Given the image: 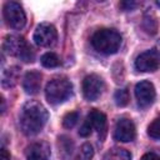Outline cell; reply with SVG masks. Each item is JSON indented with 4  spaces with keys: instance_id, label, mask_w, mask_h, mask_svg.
I'll use <instances>...</instances> for the list:
<instances>
[{
    "instance_id": "cell-23",
    "label": "cell",
    "mask_w": 160,
    "mask_h": 160,
    "mask_svg": "<svg viewBox=\"0 0 160 160\" xmlns=\"http://www.w3.org/2000/svg\"><path fill=\"white\" fill-rule=\"evenodd\" d=\"M59 142L61 144V146H60L61 151H62V152H66L68 155H70V154H71V150H72L71 139L68 138V142H66V145H65V139H64V136H61V138H59Z\"/></svg>"
},
{
    "instance_id": "cell-7",
    "label": "cell",
    "mask_w": 160,
    "mask_h": 160,
    "mask_svg": "<svg viewBox=\"0 0 160 160\" xmlns=\"http://www.w3.org/2000/svg\"><path fill=\"white\" fill-rule=\"evenodd\" d=\"M104 80L96 74L88 75L82 80V94L85 99L89 101H94L98 98H100V95L104 91Z\"/></svg>"
},
{
    "instance_id": "cell-4",
    "label": "cell",
    "mask_w": 160,
    "mask_h": 160,
    "mask_svg": "<svg viewBox=\"0 0 160 160\" xmlns=\"http://www.w3.org/2000/svg\"><path fill=\"white\" fill-rule=\"evenodd\" d=\"M2 49L6 54H9L11 56L20 58L25 62H31L35 56L31 46H29L26 44L24 38L18 36V35H8L4 39Z\"/></svg>"
},
{
    "instance_id": "cell-17",
    "label": "cell",
    "mask_w": 160,
    "mask_h": 160,
    "mask_svg": "<svg viewBox=\"0 0 160 160\" xmlns=\"http://www.w3.org/2000/svg\"><path fill=\"white\" fill-rule=\"evenodd\" d=\"M142 25H144V29H145L148 32H151V34H155V32H156V29H158V21H156L155 16H154L151 12H150V14H149V12L145 14Z\"/></svg>"
},
{
    "instance_id": "cell-18",
    "label": "cell",
    "mask_w": 160,
    "mask_h": 160,
    "mask_svg": "<svg viewBox=\"0 0 160 160\" xmlns=\"http://www.w3.org/2000/svg\"><path fill=\"white\" fill-rule=\"evenodd\" d=\"M114 99L116 105L119 106H125L129 102V91L126 89H119L114 94Z\"/></svg>"
},
{
    "instance_id": "cell-8",
    "label": "cell",
    "mask_w": 160,
    "mask_h": 160,
    "mask_svg": "<svg viewBox=\"0 0 160 160\" xmlns=\"http://www.w3.org/2000/svg\"><path fill=\"white\" fill-rule=\"evenodd\" d=\"M160 66V55L156 50H148L141 52L135 60L136 70L141 72H152Z\"/></svg>"
},
{
    "instance_id": "cell-15",
    "label": "cell",
    "mask_w": 160,
    "mask_h": 160,
    "mask_svg": "<svg viewBox=\"0 0 160 160\" xmlns=\"http://www.w3.org/2000/svg\"><path fill=\"white\" fill-rule=\"evenodd\" d=\"M102 160H131V155L125 149L112 148L104 155Z\"/></svg>"
},
{
    "instance_id": "cell-13",
    "label": "cell",
    "mask_w": 160,
    "mask_h": 160,
    "mask_svg": "<svg viewBox=\"0 0 160 160\" xmlns=\"http://www.w3.org/2000/svg\"><path fill=\"white\" fill-rule=\"evenodd\" d=\"M88 119L90 120L92 128L99 132V135L101 134V139H104L105 132H106V116H105V114H102L99 110H92L88 115Z\"/></svg>"
},
{
    "instance_id": "cell-5",
    "label": "cell",
    "mask_w": 160,
    "mask_h": 160,
    "mask_svg": "<svg viewBox=\"0 0 160 160\" xmlns=\"http://www.w3.org/2000/svg\"><path fill=\"white\" fill-rule=\"evenodd\" d=\"M2 12H4L5 21L10 28L16 29V30H20L24 28L26 22V16L19 2H15V1L5 2Z\"/></svg>"
},
{
    "instance_id": "cell-25",
    "label": "cell",
    "mask_w": 160,
    "mask_h": 160,
    "mask_svg": "<svg viewBox=\"0 0 160 160\" xmlns=\"http://www.w3.org/2000/svg\"><path fill=\"white\" fill-rule=\"evenodd\" d=\"M141 160H160V156L156 155L155 152H146L142 155Z\"/></svg>"
},
{
    "instance_id": "cell-14",
    "label": "cell",
    "mask_w": 160,
    "mask_h": 160,
    "mask_svg": "<svg viewBox=\"0 0 160 160\" xmlns=\"http://www.w3.org/2000/svg\"><path fill=\"white\" fill-rule=\"evenodd\" d=\"M20 75V69L18 66H10L9 69L2 71L1 84L4 88H12L16 85Z\"/></svg>"
},
{
    "instance_id": "cell-27",
    "label": "cell",
    "mask_w": 160,
    "mask_h": 160,
    "mask_svg": "<svg viewBox=\"0 0 160 160\" xmlns=\"http://www.w3.org/2000/svg\"><path fill=\"white\" fill-rule=\"evenodd\" d=\"M156 5H158V6L160 8V0H159V1H156Z\"/></svg>"
},
{
    "instance_id": "cell-20",
    "label": "cell",
    "mask_w": 160,
    "mask_h": 160,
    "mask_svg": "<svg viewBox=\"0 0 160 160\" xmlns=\"http://www.w3.org/2000/svg\"><path fill=\"white\" fill-rule=\"evenodd\" d=\"M148 135L152 139H160V118L155 119L148 126Z\"/></svg>"
},
{
    "instance_id": "cell-19",
    "label": "cell",
    "mask_w": 160,
    "mask_h": 160,
    "mask_svg": "<svg viewBox=\"0 0 160 160\" xmlns=\"http://www.w3.org/2000/svg\"><path fill=\"white\" fill-rule=\"evenodd\" d=\"M79 112L78 111H71V112H68L65 116H64V119H62V125L66 128V129H71V128H74L76 124H78V121H79Z\"/></svg>"
},
{
    "instance_id": "cell-6",
    "label": "cell",
    "mask_w": 160,
    "mask_h": 160,
    "mask_svg": "<svg viewBox=\"0 0 160 160\" xmlns=\"http://www.w3.org/2000/svg\"><path fill=\"white\" fill-rule=\"evenodd\" d=\"M58 32L54 25L49 22H42L36 26L34 31V41L38 46L50 48L56 42Z\"/></svg>"
},
{
    "instance_id": "cell-24",
    "label": "cell",
    "mask_w": 160,
    "mask_h": 160,
    "mask_svg": "<svg viewBox=\"0 0 160 160\" xmlns=\"http://www.w3.org/2000/svg\"><path fill=\"white\" fill-rule=\"evenodd\" d=\"M138 5H139V2H136V1H122V2H120V8H121L124 11L134 10Z\"/></svg>"
},
{
    "instance_id": "cell-16",
    "label": "cell",
    "mask_w": 160,
    "mask_h": 160,
    "mask_svg": "<svg viewBox=\"0 0 160 160\" xmlns=\"http://www.w3.org/2000/svg\"><path fill=\"white\" fill-rule=\"evenodd\" d=\"M42 66L45 68H56L60 65V59L55 52H45L40 59Z\"/></svg>"
},
{
    "instance_id": "cell-2",
    "label": "cell",
    "mask_w": 160,
    "mask_h": 160,
    "mask_svg": "<svg viewBox=\"0 0 160 160\" xmlns=\"http://www.w3.org/2000/svg\"><path fill=\"white\" fill-rule=\"evenodd\" d=\"M91 45L100 54H115L121 45V35L114 29H100L92 35Z\"/></svg>"
},
{
    "instance_id": "cell-22",
    "label": "cell",
    "mask_w": 160,
    "mask_h": 160,
    "mask_svg": "<svg viewBox=\"0 0 160 160\" xmlns=\"http://www.w3.org/2000/svg\"><path fill=\"white\" fill-rule=\"evenodd\" d=\"M94 155V150H92V146L90 144H84L81 146V156L84 160H90Z\"/></svg>"
},
{
    "instance_id": "cell-12",
    "label": "cell",
    "mask_w": 160,
    "mask_h": 160,
    "mask_svg": "<svg viewBox=\"0 0 160 160\" xmlns=\"http://www.w3.org/2000/svg\"><path fill=\"white\" fill-rule=\"evenodd\" d=\"M22 88L26 94H38L41 88V74L39 71H29L22 80Z\"/></svg>"
},
{
    "instance_id": "cell-1",
    "label": "cell",
    "mask_w": 160,
    "mask_h": 160,
    "mask_svg": "<svg viewBox=\"0 0 160 160\" xmlns=\"http://www.w3.org/2000/svg\"><path fill=\"white\" fill-rule=\"evenodd\" d=\"M48 111L39 101H28L22 105L19 115V124L24 134L36 135L48 121Z\"/></svg>"
},
{
    "instance_id": "cell-11",
    "label": "cell",
    "mask_w": 160,
    "mask_h": 160,
    "mask_svg": "<svg viewBox=\"0 0 160 160\" xmlns=\"http://www.w3.org/2000/svg\"><path fill=\"white\" fill-rule=\"evenodd\" d=\"M26 160H49L50 146L45 141H36L30 144L25 151Z\"/></svg>"
},
{
    "instance_id": "cell-3",
    "label": "cell",
    "mask_w": 160,
    "mask_h": 160,
    "mask_svg": "<svg viewBox=\"0 0 160 160\" xmlns=\"http://www.w3.org/2000/svg\"><path fill=\"white\" fill-rule=\"evenodd\" d=\"M72 94V84L64 76L51 79L45 88V98L51 105L66 101Z\"/></svg>"
},
{
    "instance_id": "cell-21",
    "label": "cell",
    "mask_w": 160,
    "mask_h": 160,
    "mask_svg": "<svg viewBox=\"0 0 160 160\" xmlns=\"http://www.w3.org/2000/svg\"><path fill=\"white\" fill-rule=\"evenodd\" d=\"M92 125H91V122H90V120L86 118V120L84 121V124L81 125V128H80V130H79V134H80V136H89L90 134H91V131H92Z\"/></svg>"
},
{
    "instance_id": "cell-26",
    "label": "cell",
    "mask_w": 160,
    "mask_h": 160,
    "mask_svg": "<svg viewBox=\"0 0 160 160\" xmlns=\"http://www.w3.org/2000/svg\"><path fill=\"white\" fill-rule=\"evenodd\" d=\"M10 159V155L8 152V150L5 148H1V151H0V160H9Z\"/></svg>"
},
{
    "instance_id": "cell-9",
    "label": "cell",
    "mask_w": 160,
    "mask_h": 160,
    "mask_svg": "<svg viewBox=\"0 0 160 160\" xmlns=\"http://www.w3.org/2000/svg\"><path fill=\"white\" fill-rule=\"evenodd\" d=\"M155 88L150 81H140L135 86V98L140 108L150 106L155 100Z\"/></svg>"
},
{
    "instance_id": "cell-28",
    "label": "cell",
    "mask_w": 160,
    "mask_h": 160,
    "mask_svg": "<svg viewBox=\"0 0 160 160\" xmlns=\"http://www.w3.org/2000/svg\"><path fill=\"white\" fill-rule=\"evenodd\" d=\"M158 46H159V55H160V42H159V45H158Z\"/></svg>"
},
{
    "instance_id": "cell-10",
    "label": "cell",
    "mask_w": 160,
    "mask_h": 160,
    "mask_svg": "<svg viewBox=\"0 0 160 160\" xmlns=\"http://www.w3.org/2000/svg\"><path fill=\"white\" fill-rule=\"evenodd\" d=\"M135 125L130 119L122 118L118 120L115 129H114V138L121 142H129L135 139Z\"/></svg>"
}]
</instances>
